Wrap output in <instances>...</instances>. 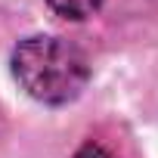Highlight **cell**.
I'll return each mask as SVG.
<instances>
[{"label": "cell", "instance_id": "6da1fadb", "mask_svg": "<svg viewBox=\"0 0 158 158\" xmlns=\"http://www.w3.org/2000/svg\"><path fill=\"white\" fill-rule=\"evenodd\" d=\"M13 74L31 99L65 106L87 87L90 65L74 44L50 34H34L19 40V47L13 50Z\"/></svg>", "mask_w": 158, "mask_h": 158}, {"label": "cell", "instance_id": "7a4b0ae2", "mask_svg": "<svg viewBox=\"0 0 158 158\" xmlns=\"http://www.w3.org/2000/svg\"><path fill=\"white\" fill-rule=\"evenodd\" d=\"M50 10L59 13L62 19H74V22H81L87 16H93L99 6H102V0H47Z\"/></svg>", "mask_w": 158, "mask_h": 158}, {"label": "cell", "instance_id": "3957f363", "mask_svg": "<svg viewBox=\"0 0 158 158\" xmlns=\"http://www.w3.org/2000/svg\"><path fill=\"white\" fill-rule=\"evenodd\" d=\"M74 158H115V155H109L102 146H84L81 152H77Z\"/></svg>", "mask_w": 158, "mask_h": 158}]
</instances>
